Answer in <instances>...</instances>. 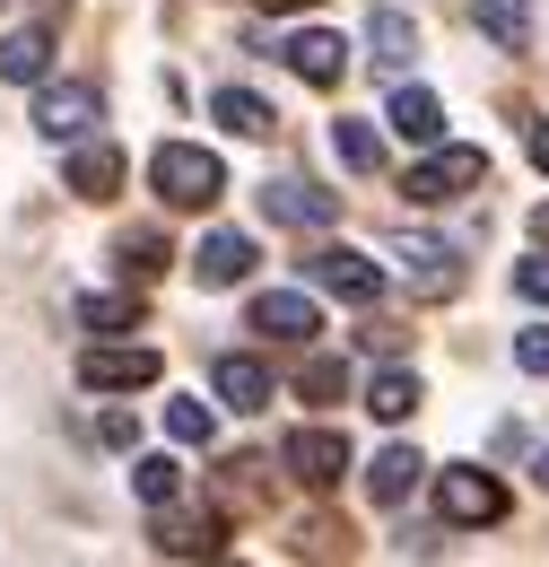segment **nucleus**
Masks as SVG:
<instances>
[{
	"label": "nucleus",
	"mask_w": 549,
	"mask_h": 567,
	"mask_svg": "<svg viewBox=\"0 0 549 567\" xmlns=\"http://www.w3.org/2000/svg\"><path fill=\"white\" fill-rule=\"evenodd\" d=\"M148 184H157L166 210H209V202L227 193V166H218L209 148H193V141H166L148 157Z\"/></svg>",
	"instance_id": "1"
},
{
	"label": "nucleus",
	"mask_w": 549,
	"mask_h": 567,
	"mask_svg": "<svg viewBox=\"0 0 549 567\" xmlns=\"http://www.w3.org/2000/svg\"><path fill=\"white\" fill-rule=\"evenodd\" d=\"M436 506H445V524H497L506 515V481L480 472V463H454V472H436Z\"/></svg>",
	"instance_id": "2"
},
{
	"label": "nucleus",
	"mask_w": 549,
	"mask_h": 567,
	"mask_svg": "<svg viewBox=\"0 0 549 567\" xmlns=\"http://www.w3.org/2000/svg\"><path fill=\"white\" fill-rule=\"evenodd\" d=\"M488 184V157L480 148H436V157H418L411 166V202H463V193H480Z\"/></svg>",
	"instance_id": "3"
},
{
	"label": "nucleus",
	"mask_w": 549,
	"mask_h": 567,
	"mask_svg": "<svg viewBox=\"0 0 549 567\" xmlns=\"http://www.w3.org/2000/svg\"><path fill=\"white\" fill-rule=\"evenodd\" d=\"M305 280L332 288V297H349V306H375V297H384V271H375L358 245H323V254H305Z\"/></svg>",
	"instance_id": "4"
},
{
	"label": "nucleus",
	"mask_w": 549,
	"mask_h": 567,
	"mask_svg": "<svg viewBox=\"0 0 549 567\" xmlns=\"http://www.w3.org/2000/svg\"><path fill=\"white\" fill-rule=\"evenodd\" d=\"M279 463H288L305 489H341V472H349V436H332V427H297V436L279 445Z\"/></svg>",
	"instance_id": "5"
},
{
	"label": "nucleus",
	"mask_w": 549,
	"mask_h": 567,
	"mask_svg": "<svg viewBox=\"0 0 549 567\" xmlns=\"http://www.w3.org/2000/svg\"><path fill=\"white\" fill-rule=\"evenodd\" d=\"M253 332H262V341H288V350H305V341L323 332V315H314L305 288H262V297H253Z\"/></svg>",
	"instance_id": "6"
},
{
	"label": "nucleus",
	"mask_w": 549,
	"mask_h": 567,
	"mask_svg": "<svg viewBox=\"0 0 549 567\" xmlns=\"http://www.w3.org/2000/svg\"><path fill=\"white\" fill-rule=\"evenodd\" d=\"M402 280L418 297H454L463 288V245H445V236H402Z\"/></svg>",
	"instance_id": "7"
},
{
	"label": "nucleus",
	"mask_w": 549,
	"mask_h": 567,
	"mask_svg": "<svg viewBox=\"0 0 549 567\" xmlns=\"http://www.w3.org/2000/svg\"><path fill=\"white\" fill-rule=\"evenodd\" d=\"M157 367L166 358L148 350V341H132V350H87L79 358V384L87 393H132V384H157Z\"/></svg>",
	"instance_id": "8"
},
{
	"label": "nucleus",
	"mask_w": 549,
	"mask_h": 567,
	"mask_svg": "<svg viewBox=\"0 0 549 567\" xmlns=\"http://www.w3.org/2000/svg\"><path fill=\"white\" fill-rule=\"evenodd\" d=\"M96 114H105V105H96L87 79H70V87H44V96H35V132H44V141H87Z\"/></svg>",
	"instance_id": "9"
},
{
	"label": "nucleus",
	"mask_w": 549,
	"mask_h": 567,
	"mask_svg": "<svg viewBox=\"0 0 549 567\" xmlns=\"http://www.w3.org/2000/svg\"><path fill=\"white\" fill-rule=\"evenodd\" d=\"M288 71L305 79V87H341V71H349V44H341V35H323V27H305V35L288 44Z\"/></svg>",
	"instance_id": "10"
},
{
	"label": "nucleus",
	"mask_w": 549,
	"mask_h": 567,
	"mask_svg": "<svg viewBox=\"0 0 549 567\" xmlns=\"http://www.w3.org/2000/svg\"><path fill=\"white\" fill-rule=\"evenodd\" d=\"M262 210H271L279 227H332V210H341V202H332V193H314V184H297V175H288V184H262Z\"/></svg>",
	"instance_id": "11"
},
{
	"label": "nucleus",
	"mask_w": 549,
	"mask_h": 567,
	"mask_svg": "<svg viewBox=\"0 0 549 567\" xmlns=\"http://www.w3.org/2000/svg\"><path fill=\"white\" fill-rule=\"evenodd\" d=\"M157 550H166V559H218V550H227V524H218V515H166V524H157Z\"/></svg>",
	"instance_id": "12"
},
{
	"label": "nucleus",
	"mask_w": 549,
	"mask_h": 567,
	"mask_svg": "<svg viewBox=\"0 0 549 567\" xmlns=\"http://www.w3.org/2000/svg\"><path fill=\"white\" fill-rule=\"evenodd\" d=\"M218 402H227V411H271V367H262V358H218Z\"/></svg>",
	"instance_id": "13"
},
{
	"label": "nucleus",
	"mask_w": 549,
	"mask_h": 567,
	"mask_svg": "<svg viewBox=\"0 0 549 567\" xmlns=\"http://www.w3.org/2000/svg\"><path fill=\"white\" fill-rule=\"evenodd\" d=\"M245 271H253V245H245V236H227V227L201 236V254H193V280L201 288H236Z\"/></svg>",
	"instance_id": "14"
},
{
	"label": "nucleus",
	"mask_w": 549,
	"mask_h": 567,
	"mask_svg": "<svg viewBox=\"0 0 549 567\" xmlns=\"http://www.w3.org/2000/svg\"><path fill=\"white\" fill-rule=\"evenodd\" d=\"M384 123H393L411 148H436V132H445V105H436L427 87H393V114H384Z\"/></svg>",
	"instance_id": "15"
},
{
	"label": "nucleus",
	"mask_w": 549,
	"mask_h": 567,
	"mask_svg": "<svg viewBox=\"0 0 549 567\" xmlns=\"http://www.w3.org/2000/svg\"><path fill=\"white\" fill-rule=\"evenodd\" d=\"M480 9V35L497 53H532V0H472Z\"/></svg>",
	"instance_id": "16"
},
{
	"label": "nucleus",
	"mask_w": 549,
	"mask_h": 567,
	"mask_svg": "<svg viewBox=\"0 0 549 567\" xmlns=\"http://www.w3.org/2000/svg\"><path fill=\"white\" fill-rule=\"evenodd\" d=\"M418 472H427V463H418L411 445H384V454H375V472H366V497H375V506H402V497L418 489Z\"/></svg>",
	"instance_id": "17"
},
{
	"label": "nucleus",
	"mask_w": 549,
	"mask_h": 567,
	"mask_svg": "<svg viewBox=\"0 0 549 567\" xmlns=\"http://www.w3.org/2000/svg\"><path fill=\"white\" fill-rule=\"evenodd\" d=\"M209 114H218L236 141H271V123H279L271 105H262V96H245V87H218V96H209Z\"/></svg>",
	"instance_id": "18"
},
{
	"label": "nucleus",
	"mask_w": 549,
	"mask_h": 567,
	"mask_svg": "<svg viewBox=\"0 0 549 567\" xmlns=\"http://www.w3.org/2000/svg\"><path fill=\"white\" fill-rule=\"evenodd\" d=\"M114 184H123V157H114L105 141H96V148H70V193H79V202H105Z\"/></svg>",
	"instance_id": "19"
},
{
	"label": "nucleus",
	"mask_w": 549,
	"mask_h": 567,
	"mask_svg": "<svg viewBox=\"0 0 549 567\" xmlns=\"http://www.w3.org/2000/svg\"><path fill=\"white\" fill-rule=\"evenodd\" d=\"M366 44H375V62H384V71H411L418 27L402 18V9H375V18H366Z\"/></svg>",
	"instance_id": "20"
},
{
	"label": "nucleus",
	"mask_w": 549,
	"mask_h": 567,
	"mask_svg": "<svg viewBox=\"0 0 549 567\" xmlns=\"http://www.w3.org/2000/svg\"><path fill=\"white\" fill-rule=\"evenodd\" d=\"M44 62H53V35L44 27H9L0 35V79H44Z\"/></svg>",
	"instance_id": "21"
},
{
	"label": "nucleus",
	"mask_w": 549,
	"mask_h": 567,
	"mask_svg": "<svg viewBox=\"0 0 549 567\" xmlns=\"http://www.w3.org/2000/svg\"><path fill=\"white\" fill-rule=\"evenodd\" d=\"M332 157H341L349 175H375V166H384V141H375L366 123H332Z\"/></svg>",
	"instance_id": "22"
},
{
	"label": "nucleus",
	"mask_w": 549,
	"mask_h": 567,
	"mask_svg": "<svg viewBox=\"0 0 549 567\" xmlns=\"http://www.w3.org/2000/svg\"><path fill=\"white\" fill-rule=\"evenodd\" d=\"M366 411H375V420H411V411H418V375L384 367V375H375V393H366Z\"/></svg>",
	"instance_id": "23"
},
{
	"label": "nucleus",
	"mask_w": 549,
	"mask_h": 567,
	"mask_svg": "<svg viewBox=\"0 0 549 567\" xmlns=\"http://www.w3.org/2000/svg\"><path fill=\"white\" fill-rule=\"evenodd\" d=\"M157 271H166V236H157V227L123 236V280H157Z\"/></svg>",
	"instance_id": "24"
},
{
	"label": "nucleus",
	"mask_w": 549,
	"mask_h": 567,
	"mask_svg": "<svg viewBox=\"0 0 549 567\" xmlns=\"http://www.w3.org/2000/svg\"><path fill=\"white\" fill-rule=\"evenodd\" d=\"M79 323H87V332H123V323H139V297H87Z\"/></svg>",
	"instance_id": "25"
},
{
	"label": "nucleus",
	"mask_w": 549,
	"mask_h": 567,
	"mask_svg": "<svg viewBox=\"0 0 549 567\" xmlns=\"http://www.w3.org/2000/svg\"><path fill=\"white\" fill-rule=\"evenodd\" d=\"M132 489L148 497V506H166V497L184 489V472H175V463H166V454H148V463H139V472H132Z\"/></svg>",
	"instance_id": "26"
},
{
	"label": "nucleus",
	"mask_w": 549,
	"mask_h": 567,
	"mask_svg": "<svg viewBox=\"0 0 549 567\" xmlns=\"http://www.w3.org/2000/svg\"><path fill=\"white\" fill-rule=\"evenodd\" d=\"M341 384H349V375H341V358H323V350L305 358V375H297V393H305V402H332Z\"/></svg>",
	"instance_id": "27"
},
{
	"label": "nucleus",
	"mask_w": 549,
	"mask_h": 567,
	"mask_svg": "<svg viewBox=\"0 0 549 567\" xmlns=\"http://www.w3.org/2000/svg\"><path fill=\"white\" fill-rule=\"evenodd\" d=\"M166 436H175V445H209V402H175V411H166Z\"/></svg>",
	"instance_id": "28"
},
{
	"label": "nucleus",
	"mask_w": 549,
	"mask_h": 567,
	"mask_svg": "<svg viewBox=\"0 0 549 567\" xmlns=\"http://www.w3.org/2000/svg\"><path fill=\"white\" fill-rule=\"evenodd\" d=\"M515 367H524V375H549V332H524V341H515Z\"/></svg>",
	"instance_id": "29"
},
{
	"label": "nucleus",
	"mask_w": 549,
	"mask_h": 567,
	"mask_svg": "<svg viewBox=\"0 0 549 567\" xmlns=\"http://www.w3.org/2000/svg\"><path fill=\"white\" fill-rule=\"evenodd\" d=\"M515 288H524L532 306H549V254H541V262H524V271H515Z\"/></svg>",
	"instance_id": "30"
},
{
	"label": "nucleus",
	"mask_w": 549,
	"mask_h": 567,
	"mask_svg": "<svg viewBox=\"0 0 549 567\" xmlns=\"http://www.w3.org/2000/svg\"><path fill=\"white\" fill-rule=\"evenodd\" d=\"M96 436H105V445H132L139 427H132V411H105V420H96Z\"/></svg>",
	"instance_id": "31"
},
{
	"label": "nucleus",
	"mask_w": 549,
	"mask_h": 567,
	"mask_svg": "<svg viewBox=\"0 0 549 567\" xmlns=\"http://www.w3.org/2000/svg\"><path fill=\"white\" fill-rule=\"evenodd\" d=\"M532 166L549 175V123H532Z\"/></svg>",
	"instance_id": "32"
},
{
	"label": "nucleus",
	"mask_w": 549,
	"mask_h": 567,
	"mask_svg": "<svg viewBox=\"0 0 549 567\" xmlns=\"http://www.w3.org/2000/svg\"><path fill=\"white\" fill-rule=\"evenodd\" d=\"M532 481H541V489H549V445H541V454H532Z\"/></svg>",
	"instance_id": "33"
},
{
	"label": "nucleus",
	"mask_w": 549,
	"mask_h": 567,
	"mask_svg": "<svg viewBox=\"0 0 549 567\" xmlns=\"http://www.w3.org/2000/svg\"><path fill=\"white\" fill-rule=\"evenodd\" d=\"M532 236H541V245H549V202H541V210H532Z\"/></svg>",
	"instance_id": "34"
},
{
	"label": "nucleus",
	"mask_w": 549,
	"mask_h": 567,
	"mask_svg": "<svg viewBox=\"0 0 549 567\" xmlns=\"http://www.w3.org/2000/svg\"><path fill=\"white\" fill-rule=\"evenodd\" d=\"M262 9H279V18H288V9H314V0H262Z\"/></svg>",
	"instance_id": "35"
}]
</instances>
